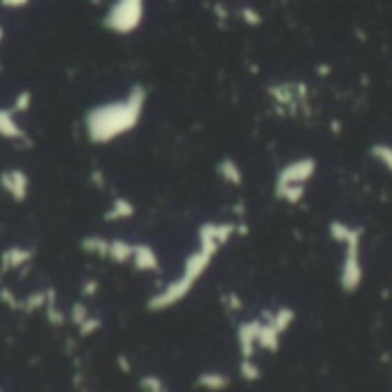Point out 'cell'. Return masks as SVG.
I'll list each match as a JSON object with an SVG mask.
<instances>
[{"mask_svg": "<svg viewBox=\"0 0 392 392\" xmlns=\"http://www.w3.org/2000/svg\"><path fill=\"white\" fill-rule=\"evenodd\" d=\"M232 232H234V225H225V223L202 225L198 232V250L186 257L182 273L147 301V308L152 312H163V310L175 308L177 303H182L186 296L191 294V289L198 285V280L205 276V271L209 269L214 255L230 241Z\"/></svg>", "mask_w": 392, "mask_h": 392, "instance_id": "1", "label": "cell"}, {"mask_svg": "<svg viewBox=\"0 0 392 392\" xmlns=\"http://www.w3.org/2000/svg\"><path fill=\"white\" fill-rule=\"evenodd\" d=\"M147 108V90L143 85L133 88L122 94V97L101 101L92 106L83 117V131L85 138L92 145H113L115 140L129 136L131 131L138 129L140 120Z\"/></svg>", "mask_w": 392, "mask_h": 392, "instance_id": "2", "label": "cell"}, {"mask_svg": "<svg viewBox=\"0 0 392 392\" xmlns=\"http://www.w3.org/2000/svg\"><path fill=\"white\" fill-rule=\"evenodd\" d=\"M333 239L337 243H342L347 248L342 260V269H340V287L347 294H354L356 289L363 285V262H360V234L354 227L344 225V223H335L331 225Z\"/></svg>", "mask_w": 392, "mask_h": 392, "instance_id": "3", "label": "cell"}, {"mask_svg": "<svg viewBox=\"0 0 392 392\" xmlns=\"http://www.w3.org/2000/svg\"><path fill=\"white\" fill-rule=\"evenodd\" d=\"M145 0H113L104 14V28L113 35H133L145 21Z\"/></svg>", "mask_w": 392, "mask_h": 392, "instance_id": "4", "label": "cell"}, {"mask_svg": "<svg viewBox=\"0 0 392 392\" xmlns=\"http://www.w3.org/2000/svg\"><path fill=\"white\" fill-rule=\"evenodd\" d=\"M315 161L310 159H299L294 163H289L278 175V195L280 200L285 202H299L303 200V193H305V186H308L310 177L315 175Z\"/></svg>", "mask_w": 392, "mask_h": 392, "instance_id": "5", "label": "cell"}, {"mask_svg": "<svg viewBox=\"0 0 392 392\" xmlns=\"http://www.w3.org/2000/svg\"><path fill=\"white\" fill-rule=\"evenodd\" d=\"M133 246L127 239H108L101 237V234H90L81 241V248L88 255L101 257V260H111L115 264H131L133 257Z\"/></svg>", "mask_w": 392, "mask_h": 392, "instance_id": "6", "label": "cell"}, {"mask_svg": "<svg viewBox=\"0 0 392 392\" xmlns=\"http://www.w3.org/2000/svg\"><path fill=\"white\" fill-rule=\"evenodd\" d=\"M0 188L10 195L14 202H26L28 195H30V177L26 170L21 168H7L0 172Z\"/></svg>", "mask_w": 392, "mask_h": 392, "instance_id": "7", "label": "cell"}, {"mask_svg": "<svg viewBox=\"0 0 392 392\" xmlns=\"http://www.w3.org/2000/svg\"><path fill=\"white\" fill-rule=\"evenodd\" d=\"M0 138L7 143H28V133L21 127L19 113L12 106L0 108Z\"/></svg>", "mask_w": 392, "mask_h": 392, "instance_id": "8", "label": "cell"}, {"mask_svg": "<svg viewBox=\"0 0 392 392\" xmlns=\"http://www.w3.org/2000/svg\"><path fill=\"white\" fill-rule=\"evenodd\" d=\"M260 328H262V319H253V321H243L237 328V342H239V351L241 358H253L257 347H260Z\"/></svg>", "mask_w": 392, "mask_h": 392, "instance_id": "9", "label": "cell"}, {"mask_svg": "<svg viewBox=\"0 0 392 392\" xmlns=\"http://www.w3.org/2000/svg\"><path fill=\"white\" fill-rule=\"evenodd\" d=\"M131 266L140 273H156L161 269V260L152 246H147V243H136V246H133Z\"/></svg>", "mask_w": 392, "mask_h": 392, "instance_id": "10", "label": "cell"}, {"mask_svg": "<svg viewBox=\"0 0 392 392\" xmlns=\"http://www.w3.org/2000/svg\"><path fill=\"white\" fill-rule=\"evenodd\" d=\"M35 257V250L30 248H23V246H12V248H5L3 253H0V269L5 273L7 271H19L23 266H28L33 262Z\"/></svg>", "mask_w": 392, "mask_h": 392, "instance_id": "11", "label": "cell"}, {"mask_svg": "<svg viewBox=\"0 0 392 392\" xmlns=\"http://www.w3.org/2000/svg\"><path fill=\"white\" fill-rule=\"evenodd\" d=\"M230 376L223 374V372H202L198 379H195V386H198L200 390H207V392H223L230 388Z\"/></svg>", "mask_w": 392, "mask_h": 392, "instance_id": "12", "label": "cell"}, {"mask_svg": "<svg viewBox=\"0 0 392 392\" xmlns=\"http://www.w3.org/2000/svg\"><path fill=\"white\" fill-rule=\"evenodd\" d=\"M133 216H136V207H133V202L129 198H113L104 218L108 223H117V221H129Z\"/></svg>", "mask_w": 392, "mask_h": 392, "instance_id": "13", "label": "cell"}, {"mask_svg": "<svg viewBox=\"0 0 392 392\" xmlns=\"http://www.w3.org/2000/svg\"><path fill=\"white\" fill-rule=\"evenodd\" d=\"M262 319L269 321V324H273L278 328V331L285 335L289 328H292V324L296 321V312L292 308H278V310H264L262 312Z\"/></svg>", "mask_w": 392, "mask_h": 392, "instance_id": "14", "label": "cell"}, {"mask_svg": "<svg viewBox=\"0 0 392 392\" xmlns=\"http://www.w3.org/2000/svg\"><path fill=\"white\" fill-rule=\"evenodd\" d=\"M44 312H46V321H49L51 326H56V328L65 326V324H67V319H69V317L65 315V312L60 310V305H58V294L53 292V289H51L49 303H46Z\"/></svg>", "mask_w": 392, "mask_h": 392, "instance_id": "15", "label": "cell"}, {"mask_svg": "<svg viewBox=\"0 0 392 392\" xmlns=\"http://www.w3.org/2000/svg\"><path fill=\"white\" fill-rule=\"evenodd\" d=\"M218 172H221V177L225 179V182H230L232 186H239L241 179H243V172H241V168H239V163L232 161V159L221 161V166H218Z\"/></svg>", "mask_w": 392, "mask_h": 392, "instance_id": "16", "label": "cell"}, {"mask_svg": "<svg viewBox=\"0 0 392 392\" xmlns=\"http://www.w3.org/2000/svg\"><path fill=\"white\" fill-rule=\"evenodd\" d=\"M49 296H51V289H44V292H35L23 299V312H37V310H44L46 303H49Z\"/></svg>", "mask_w": 392, "mask_h": 392, "instance_id": "17", "label": "cell"}, {"mask_svg": "<svg viewBox=\"0 0 392 392\" xmlns=\"http://www.w3.org/2000/svg\"><path fill=\"white\" fill-rule=\"evenodd\" d=\"M239 374L243 381L248 383H255L262 379V367L255 363L253 358H241V365H239Z\"/></svg>", "mask_w": 392, "mask_h": 392, "instance_id": "18", "label": "cell"}, {"mask_svg": "<svg viewBox=\"0 0 392 392\" xmlns=\"http://www.w3.org/2000/svg\"><path fill=\"white\" fill-rule=\"evenodd\" d=\"M138 386H140V390H143V392H170L168 386H166V381H163L161 376H156V374L140 376Z\"/></svg>", "mask_w": 392, "mask_h": 392, "instance_id": "19", "label": "cell"}, {"mask_svg": "<svg viewBox=\"0 0 392 392\" xmlns=\"http://www.w3.org/2000/svg\"><path fill=\"white\" fill-rule=\"evenodd\" d=\"M67 317H69V321H72L76 328H81L85 321L92 317V312H90V308H88V305H85L83 301H76V303L72 305V310H69Z\"/></svg>", "mask_w": 392, "mask_h": 392, "instance_id": "20", "label": "cell"}, {"mask_svg": "<svg viewBox=\"0 0 392 392\" xmlns=\"http://www.w3.org/2000/svg\"><path fill=\"white\" fill-rule=\"evenodd\" d=\"M372 154H374V159L379 161L383 168H386L388 172H392V145H386V143L374 145Z\"/></svg>", "mask_w": 392, "mask_h": 392, "instance_id": "21", "label": "cell"}, {"mask_svg": "<svg viewBox=\"0 0 392 392\" xmlns=\"http://www.w3.org/2000/svg\"><path fill=\"white\" fill-rule=\"evenodd\" d=\"M35 104V97H33V92L30 90H21L17 97H14V101H12V108L14 111H17L19 115H23V113H28L30 111V106Z\"/></svg>", "mask_w": 392, "mask_h": 392, "instance_id": "22", "label": "cell"}, {"mask_svg": "<svg viewBox=\"0 0 392 392\" xmlns=\"http://www.w3.org/2000/svg\"><path fill=\"white\" fill-rule=\"evenodd\" d=\"M0 301H3L7 308H12V310H23V299L14 296V292L10 287H0Z\"/></svg>", "mask_w": 392, "mask_h": 392, "instance_id": "23", "label": "cell"}, {"mask_svg": "<svg viewBox=\"0 0 392 392\" xmlns=\"http://www.w3.org/2000/svg\"><path fill=\"white\" fill-rule=\"evenodd\" d=\"M101 326H104V321H101L99 317H90L88 321H85V324L78 328V333H81L83 337H90V335H94V333H99L101 331Z\"/></svg>", "mask_w": 392, "mask_h": 392, "instance_id": "24", "label": "cell"}, {"mask_svg": "<svg viewBox=\"0 0 392 392\" xmlns=\"http://www.w3.org/2000/svg\"><path fill=\"white\" fill-rule=\"evenodd\" d=\"M223 303H225V308L230 310V312H241V310H243V301H241V296H239V294H234V292H230L227 296H223Z\"/></svg>", "mask_w": 392, "mask_h": 392, "instance_id": "25", "label": "cell"}, {"mask_svg": "<svg viewBox=\"0 0 392 392\" xmlns=\"http://www.w3.org/2000/svg\"><path fill=\"white\" fill-rule=\"evenodd\" d=\"M0 5H3L5 10H23V7L30 5V0H0Z\"/></svg>", "mask_w": 392, "mask_h": 392, "instance_id": "26", "label": "cell"}, {"mask_svg": "<svg viewBox=\"0 0 392 392\" xmlns=\"http://www.w3.org/2000/svg\"><path fill=\"white\" fill-rule=\"evenodd\" d=\"M99 292V282L97 280H88L83 285V296H94Z\"/></svg>", "mask_w": 392, "mask_h": 392, "instance_id": "27", "label": "cell"}, {"mask_svg": "<svg viewBox=\"0 0 392 392\" xmlns=\"http://www.w3.org/2000/svg\"><path fill=\"white\" fill-rule=\"evenodd\" d=\"M117 363H120V367H122V372H124V374H129V372H131V365H129V360L124 358V356H117Z\"/></svg>", "mask_w": 392, "mask_h": 392, "instance_id": "28", "label": "cell"}, {"mask_svg": "<svg viewBox=\"0 0 392 392\" xmlns=\"http://www.w3.org/2000/svg\"><path fill=\"white\" fill-rule=\"evenodd\" d=\"M3 39H5V30H3V26H0V44H3Z\"/></svg>", "mask_w": 392, "mask_h": 392, "instance_id": "29", "label": "cell"}]
</instances>
